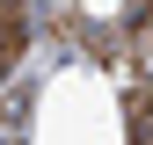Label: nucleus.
Returning <instances> with one entry per match:
<instances>
[{"mask_svg":"<svg viewBox=\"0 0 153 145\" xmlns=\"http://www.w3.org/2000/svg\"><path fill=\"white\" fill-rule=\"evenodd\" d=\"M22 44H29V7L22 0H0V80L22 65Z\"/></svg>","mask_w":153,"mask_h":145,"instance_id":"1","label":"nucleus"},{"mask_svg":"<svg viewBox=\"0 0 153 145\" xmlns=\"http://www.w3.org/2000/svg\"><path fill=\"white\" fill-rule=\"evenodd\" d=\"M124 123H131V145H153V80L124 94Z\"/></svg>","mask_w":153,"mask_h":145,"instance_id":"2","label":"nucleus"}]
</instances>
